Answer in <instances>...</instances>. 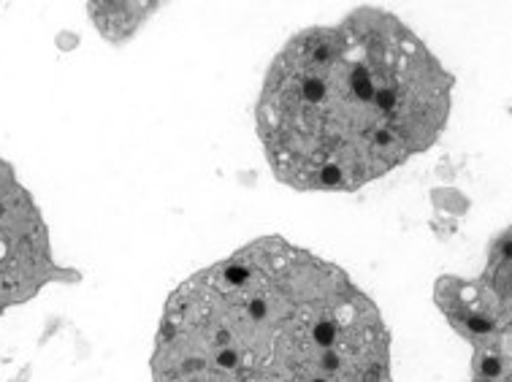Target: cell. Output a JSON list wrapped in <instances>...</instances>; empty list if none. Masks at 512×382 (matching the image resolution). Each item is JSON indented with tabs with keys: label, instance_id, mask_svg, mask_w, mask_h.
Instances as JSON below:
<instances>
[{
	"label": "cell",
	"instance_id": "1",
	"mask_svg": "<svg viewBox=\"0 0 512 382\" xmlns=\"http://www.w3.org/2000/svg\"><path fill=\"white\" fill-rule=\"evenodd\" d=\"M155 382H391L380 309L345 271L269 236L182 282L160 317Z\"/></svg>",
	"mask_w": 512,
	"mask_h": 382
},
{
	"label": "cell",
	"instance_id": "2",
	"mask_svg": "<svg viewBox=\"0 0 512 382\" xmlns=\"http://www.w3.org/2000/svg\"><path fill=\"white\" fill-rule=\"evenodd\" d=\"M453 76L399 17L358 9L298 33L263 82L258 133L298 190H358L439 139Z\"/></svg>",
	"mask_w": 512,
	"mask_h": 382
},
{
	"label": "cell",
	"instance_id": "3",
	"mask_svg": "<svg viewBox=\"0 0 512 382\" xmlns=\"http://www.w3.org/2000/svg\"><path fill=\"white\" fill-rule=\"evenodd\" d=\"M510 236L496 242L480 277L445 274L434 285V301L472 347V380L510 382Z\"/></svg>",
	"mask_w": 512,
	"mask_h": 382
},
{
	"label": "cell",
	"instance_id": "4",
	"mask_svg": "<svg viewBox=\"0 0 512 382\" xmlns=\"http://www.w3.org/2000/svg\"><path fill=\"white\" fill-rule=\"evenodd\" d=\"M79 282L74 269L55 261L49 231L36 201L0 160V317L36 299L47 285Z\"/></svg>",
	"mask_w": 512,
	"mask_h": 382
},
{
	"label": "cell",
	"instance_id": "5",
	"mask_svg": "<svg viewBox=\"0 0 512 382\" xmlns=\"http://www.w3.org/2000/svg\"><path fill=\"white\" fill-rule=\"evenodd\" d=\"M152 6H133V3H95L93 19L103 30V36H131L139 28V22L147 17Z\"/></svg>",
	"mask_w": 512,
	"mask_h": 382
},
{
	"label": "cell",
	"instance_id": "6",
	"mask_svg": "<svg viewBox=\"0 0 512 382\" xmlns=\"http://www.w3.org/2000/svg\"><path fill=\"white\" fill-rule=\"evenodd\" d=\"M11 382H28V372H22V374H19V377H17V380H11Z\"/></svg>",
	"mask_w": 512,
	"mask_h": 382
}]
</instances>
